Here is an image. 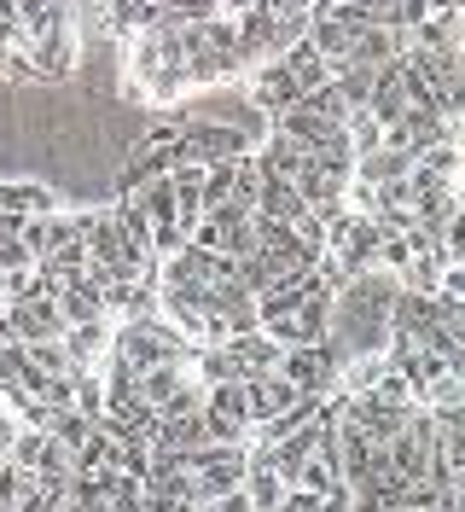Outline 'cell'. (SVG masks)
I'll use <instances>...</instances> for the list:
<instances>
[{
    "label": "cell",
    "mask_w": 465,
    "mask_h": 512,
    "mask_svg": "<svg viewBox=\"0 0 465 512\" xmlns=\"http://www.w3.org/2000/svg\"><path fill=\"white\" fill-rule=\"evenodd\" d=\"M123 94L146 111H175L186 94V53L169 24H146L123 41Z\"/></svg>",
    "instance_id": "1"
},
{
    "label": "cell",
    "mask_w": 465,
    "mask_h": 512,
    "mask_svg": "<svg viewBox=\"0 0 465 512\" xmlns=\"http://www.w3.org/2000/svg\"><path fill=\"white\" fill-rule=\"evenodd\" d=\"M204 431L210 443H250V408H245V384L227 379V384H210L204 390Z\"/></svg>",
    "instance_id": "2"
},
{
    "label": "cell",
    "mask_w": 465,
    "mask_h": 512,
    "mask_svg": "<svg viewBox=\"0 0 465 512\" xmlns=\"http://www.w3.org/2000/svg\"><path fill=\"white\" fill-rule=\"evenodd\" d=\"M245 99H250V111H256L262 123H274L285 105L303 99V88H297V76L285 70V59H262V64L245 70Z\"/></svg>",
    "instance_id": "3"
},
{
    "label": "cell",
    "mask_w": 465,
    "mask_h": 512,
    "mask_svg": "<svg viewBox=\"0 0 465 512\" xmlns=\"http://www.w3.org/2000/svg\"><path fill=\"white\" fill-rule=\"evenodd\" d=\"M35 59V76L41 82H64L76 64H82V30H76V18L70 24H59V30H47L41 41H24Z\"/></svg>",
    "instance_id": "4"
},
{
    "label": "cell",
    "mask_w": 465,
    "mask_h": 512,
    "mask_svg": "<svg viewBox=\"0 0 465 512\" xmlns=\"http://www.w3.org/2000/svg\"><path fill=\"white\" fill-rule=\"evenodd\" d=\"M285 489H291V483H285V478L274 472V460H268V454H262L256 443H250V466H245V507H250V512H279V507H285Z\"/></svg>",
    "instance_id": "5"
},
{
    "label": "cell",
    "mask_w": 465,
    "mask_h": 512,
    "mask_svg": "<svg viewBox=\"0 0 465 512\" xmlns=\"http://www.w3.org/2000/svg\"><path fill=\"white\" fill-rule=\"evenodd\" d=\"M227 350H233V361H239V373L250 379V373H274L285 344H279L274 332H262V326H245V332L227 338Z\"/></svg>",
    "instance_id": "6"
},
{
    "label": "cell",
    "mask_w": 465,
    "mask_h": 512,
    "mask_svg": "<svg viewBox=\"0 0 465 512\" xmlns=\"http://www.w3.org/2000/svg\"><path fill=\"white\" fill-rule=\"evenodd\" d=\"M407 35H413L407 47H419V53H436V59H454V53H460V6L419 18V24H413Z\"/></svg>",
    "instance_id": "7"
},
{
    "label": "cell",
    "mask_w": 465,
    "mask_h": 512,
    "mask_svg": "<svg viewBox=\"0 0 465 512\" xmlns=\"http://www.w3.org/2000/svg\"><path fill=\"white\" fill-rule=\"evenodd\" d=\"M111 326H117V320L111 315H99V320H76V326H64V350H70V361H76V367H99V355L111 350Z\"/></svg>",
    "instance_id": "8"
},
{
    "label": "cell",
    "mask_w": 465,
    "mask_h": 512,
    "mask_svg": "<svg viewBox=\"0 0 465 512\" xmlns=\"http://www.w3.org/2000/svg\"><path fill=\"white\" fill-rule=\"evenodd\" d=\"M64 198L47 181H0V216H47Z\"/></svg>",
    "instance_id": "9"
},
{
    "label": "cell",
    "mask_w": 465,
    "mask_h": 512,
    "mask_svg": "<svg viewBox=\"0 0 465 512\" xmlns=\"http://www.w3.org/2000/svg\"><path fill=\"white\" fill-rule=\"evenodd\" d=\"M279 59H285V70L297 76V88H303V94H314V88H326V82H332V59L309 41V30H303V41H291Z\"/></svg>",
    "instance_id": "10"
},
{
    "label": "cell",
    "mask_w": 465,
    "mask_h": 512,
    "mask_svg": "<svg viewBox=\"0 0 465 512\" xmlns=\"http://www.w3.org/2000/svg\"><path fill=\"white\" fill-rule=\"evenodd\" d=\"M53 297H59L64 326H76V320H99V315H105V280H93V274H82V280L59 286Z\"/></svg>",
    "instance_id": "11"
},
{
    "label": "cell",
    "mask_w": 465,
    "mask_h": 512,
    "mask_svg": "<svg viewBox=\"0 0 465 512\" xmlns=\"http://www.w3.org/2000/svg\"><path fill=\"white\" fill-rule=\"evenodd\" d=\"M0 512H35V472L0 454Z\"/></svg>",
    "instance_id": "12"
},
{
    "label": "cell",
    "mask_w": 465,
    "mask_h": 512,
    "mask_svg": "<svg viewBox=\"0 0 465 512\" xmlns=\"http://www.w3.org/2000/svg\"><path fill=\"white\" fill-rule=\"evenodd\" d=\"M99 18H105L111 41H128L134 30L152 24V0H99Z\"/></svg>",
    "instance_id": "13"
},
{
    "label": "cell",
    "mask_w": 465,
    "mask_h": 512,
    "mask_svg": "<svg viewBox=\"0 0 465 512\" xmlns=\"http://www.w3.org/2000/svg\"><path fill=\"white\" fill-rule=\"evenodd\" d=\"M256 210H262V216H274V222H297L309 204H303L297 181H279V175H268V181H262V192H256Z\"/></svg>",
    "instance_id": "14"
},
{
    "label": "cell",
    "mask_w": 465,
    "mask_h": 512,
    "mask_svg": "<svg viewBox=\"0 0 465 512\" xmlns=\"http://www.w3.org/2000/svg\"><path fill=\"white\" fill-rule=\"evenodd\" d=\"M0 76H6L12 88H30V82H41V76H35V59H30V47H24V41L0 53Z\"/></svg>",
    "instance_id": "15"
},
{
    "label": "cell",
    "mask_w": 465,
    "mask_h": 512,
    "mask_svg": "<svg viewBox=\"0 0 465 512\" xmlns=\"http://www.w3.org/2000/svg\"><path fill=\"white\" fill-rule=\"evenodd\" d=\"M436 291H442V297H454V303H465V256H448V262H442Z\"/></svg>",
    "instance_id": "16"
},
{
    "label": "cell",
    "mask_w": 465,
    "mask_h": 512,
    "mask_svg": "<svg viewBox=\"0 0 465 512\" xmlns=\"http://www.w3.org/2000/svg\"><path fill=\"white\" fill-rule=\"evenodd\" d=\"M442 245H448V256H465V204L448 216V227H442Z\"/></svg>",
    "instance_id": "17"
},
{
    "label": "cell",
    "mask_w": 465,
    "mask_h": 512,
    "mask_svg": "<svg viewBox=\"0 0 465 512\" xmlns=\"http://www.w3.org/2000/svg\"><path fill=\"white\" fill-rule=\"evenodd\" d=\"M24 41V30H18V12H12V0H0V53L6 47H18Z\"/></svg>",
    "instance_id": "18"
},
{
    "label": "cell",
    "mask_w": 465,
    "mask_h": 512,
    "mask_svg": "<svg viewBox=\"0 0 465 512\" xmlns=\"http://www.w3.org/2000/svg\"><path fill=\"white\" fill-rule=\"evenodd\" d=\"M454 198L465 204V163H460V175H454Z\"/></svg>",
    "instance_id": "19"
},
{
    "label": "cell",
    "mask_w": 465,
    "mask_h": 512,
    "mask_svg": "<svg viewBox=\"0 0 465 512\" xmlns=\"http://www.w3.org/2000/svg\"><path fill=\"white\" fill-rule=\"evenodd\" d=\"M425 6H431V12H448V6H454V0H425Z\"/></svg>",
    "instance_id": "20"
},
{
    "label": "cell",
    "mask_w": 465,
    "mask_h": 512,
    "mask_svg": "<svg viewBox=\"0 0 465 512\" xmlns=\"http://www.w3.org/2000/svg\"><path fill=\"white\" fill-rule=\"evenodd\" d=\"M0 414H6V396H0Z\"/></svg>",
    "instance_id": "21"
}]
</instances>
